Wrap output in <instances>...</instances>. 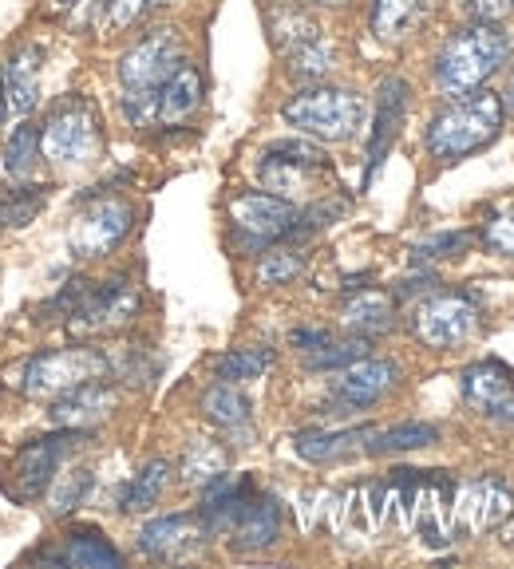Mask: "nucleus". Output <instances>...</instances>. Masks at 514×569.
I'll list each match as a JSON object with an SVG mask.
<instances>
[{
  "label": "nucleus",
  "mask_w": 514,
  "mask_h": 569,
  "mask_svg": "<svg viewBox=\"0 0 514 569\" xmlns=\"http://www.w3.org/2000/svg\"><path fill=\"white\" fill-rule=\"evenodd\" d=\"M511 56L514 32H506L503 24H487V20H471L439 44L432 60V80L447 99L471 96L487 88V80L503 71V63H511Z\"/></svg>",
  "instance_id": "1"
},
{
  "label": "nucleus",
  "mask_w": 514,
  "mask_h": 569,
  "mask_svg": "<svg viewBox=\"0 0 514 569\" xmlns=\"http://www.w3.org/2000/svg\"><path fill=\"white\" fill-rule=\"evenodd\" d=\"M503 119H506L503 96L480 88L471 91V96L452 99L444 111H435L424 131V147L439 162H463L467 154L483 151V147H491L498 139Z\"/></svg>",
  "instance_id": "2"
},
{
  "label": "nucleus",
  "mask_w": 514,
  "mask_h": 569,
  "mask_svg": "<svg viewBox=\"0 0 514 569\" xmlns=\"http://www.w3.org/2000/svg\"><path fill=\"white\" fill-rule=\"evenodd\" d=\"M40 151L60 167H88L103 154V116L91 96L68 91L48 107L40 123Z\"/></svg>",
  "instance_id": "3"
},
{
  "label": "nucleus",
  "mask_w": 514,
  "mask_h": 569,
  "mask_svg": "<svg viewBox=\"0 0 514 569\" xmlns=\"http://www.w3.org/2000/svg\"><path fill=\"white\" fill-rule=\"evenodd\" d=\"M281 119L320 142H348L364 127V96L353 88L309 83L281 107Z\"/></svg>",
  "instance_id": "4"
},
{
  "label": "nucleus",
  "mask_w": 514,
  "mask_h": 569,
  "mask_svg": "<svg viewBox=\"0 0 514 569\" xmlns=\"http://www.w3.org/2000/svg\"><path fill=\"white\" fill-rule=\"evenodd\" d=\"M111 376V356L99 348L76 345V348H56V352L32 356L17 372V391L28 400H56L63 391L80 388L91 380H107Z\"/></svg>",
  "instance_id": "5"
},
{
  "label": "nucleus",
  "mask_w": 514,
  "mask_h": 569,
  "mask_svg": "<svg viewBox=\"0 0 514 569\" xmlns=\"http://www.w3.org/2000/svg\"><path fill=\"white\" fill-rule=\"evenodd\" d=\"M333 174V159L325 154V147L309 139H285L274 142L261 162H257V178L261 187L277 198H289V202H302V198L317 194V187Z\"/></svg>",
  "instance_id": "6"
},
{
  "label": "nucleus",
  "mask_w": 514,
  "mask_h": 569,
  "mask_svg": "<svg viewBox=\"0 0 514 569\" xmlns=\"http://www.w3.org/2000/svg\"><path fill=\"white\" fill-rule=\"evenodd\" d=\"M135 226V206L119 194H103V198H91V202L80 206L76 213V222H71L68 233V246L76 258H107L111 249L123 246V238L131 233Z\"/></svg>",
  "instance_id": "7"
},
{
  "label": "nucleus",
  "mask_w": 514,
  "mask_h": 569,
  "mask_svg": "<svg viewBox=\"0 0 514 569\" xmlns=\"http://www.w3.org/2000/svg\"><path fill=\"white\" fill-rule=\"evenodd\" d=\"M142 293L139 284H131L127 277H116V281L103 284H88L83 301L76 305V312L68 317L71 337H107V332L127 329L135 317H139Z\"/></svg>",
  "instance_id": "8"
},
{
  "label": "nucleus",
  "mask_w": 514,
  "mask_h": 569,
  "mask_svg": "<svg viewBox=\"0 0 514 569\" xmlns=\"http://www.w3.org/2000/svg\"><path fill=\"white\" fill-rule=\"evenodd\" d=\"M187 63V40L178 28H151L119 56V83L123 91L159 88L167 76H175Z\"/></svg>",
  "instance_id": "9"
},
{
  "label": "nucleus",
  "mask_w": 514,
  "mask_h": 569,
  "mask_svg": "<svg viewBox=\"0 0 514 569\" xmlns=\"http://www.w3.org/2000/svg\"><path fill=\"white\" fill-rule=\"evenodd\" d=\"M412 332L419 345L435 348V352H452L480 332V305L463 293H435L416 309Z\"/></svg>",
  "instance_id": "10"
},
{
  "label": "nucleus",
  "mask_w": 514,
  "mask_h": 569,
  "mask_svg": "<svg viewBox=\"0 0 514 569\" xmlns=\"http://www.w3.org/2000/svg\"><path fill=\"white\" fill-rule=\"evenodd\" d=\"M514 518V490L498 475L467 482L455 495L452 507V530L455 533H495Z\"/></svg>",
  "instance_id": "11"
},
{
  "label": "nucleus",
  "mask_w": 514,
  "mask_h": 569,
  "mask_svg": "<svg viewBox=\"0 0 514 569\" xmlns=\"http://www.w3.org/2000/svg\"><path fill=\"white\" fill-rule=\"evenodd\" d=\"M88 431H63L48 439H32L28 447H20L17 459H12V479H17V495L20 498H40L48 495V487L60 475L63 459L76 451V443H83Z\"/></svg>",
  "instance_id": "12"
},
{
  "label": "nucleus",
  "mask_w": 514,
  "mask_h": 569,
  "mask_svg": "<svg viewBox=\"0 0 514 569\" xmlns=\"http://www.w3.org/2000/svg\"><path fill=\"white\" fill-rule=\"evenodd\" d=\"M297 213L302 206L289 202V198H277L269 190H249L230 202V218L249 241L257 246H269V241H289L293 226H297Z\"/></svg>",
  "instance_id": "13"
},
{
  "label": "nucleus",
  "mask_w": 514,
  "mask_h": 569,
  "mask_svg": "<svg viewBox=\"0 0 514 569\" xmlns=\"http://www.w3.org/2000/svg\"><path fill=\"white\" fill-rule=\"evenodd\" d=\"M463 403L475 416L491 419V423L514 427V372L498 360H480L471 365L459 380Z\"/></svg>",
  "instance_id": "14"
},
{
  "label": "nucleus",
  "mask_w": 514,
  "mask_h": 569,
  "mask_svg": "<svg viewBox=\"0 0 514 569\" xmlns=\"http://www.w3.org/2000/svg\"><path fill=\"white\" fill-rule=\"evenodd\" d=\"M412 107V88L404 76H384L380 88H376V119H373V134H368V167H364V182H373L376 170L388 159L392 142L399 139V127L408 119Z\"/></svg>",
  "instance_id": "15"
},
{
  "label": "nucleus",
  "mask_w": 514,
  "mask_h": 569,
  "mask_svg": "<svg viewBox=\"0 0 514 569\" xmlns=\"http://www.w3.org/2000/svg\"><path fill=\"white\" fill-rule=\"evenodd\" d=\"M396 383H399L396 360H384V356H360V360H353V365L337 368L333 400L345 403V408H373V403H380L388 391H396Z\"/></svg>",
  "instance_id": "16"
},
{
  "label": "nucleus",
  "mask_w": 514,
  "mask_h": 569,
  "mask_svg": "<svg viewBox=\"0 0 514 569\" xmlns=\"http://www.w3.org/2000/svg\"><path fill=\"white\" fill-rule=\"evenodd\" d=\"M206 526L195 515H170V518H155L139 530V553L155 561H182L195 558L206 546Z\"/></svg>",
  "instance_id": "17"
},
{
  "label": "nucleus",
  "mask_w": 514,
  "mask_h": 569,
  "mask_svg": "<svg viewBox=\"0 0 514 569\" xmlns=\"http://www.w3.org/2000/svg\"><path fill=\"white\" fill-rule=\"evenodd\" d=\"M119 408V391L107 388V383L91 380V383H80V388L63 391L52 400V423L63 427V431H91L96 423L111 419Z\"/></svg>",
  "instance_id": "18"
},
{
  "label": "nucleus",
  "mask_w": 514,
  "mask_h": 569,
  "mask_svg": "<svg viewBox=\"0 0 514 569\" xmlns=\"http://www.w3.org/2000/svg\"><path fill=\"white\" fill-rule=\"evenodd\" d=\"M439 4L444 0H373L368 28H373V36L384 40V44H404V40H412L432 20V12Z\"/></svg>",
  "instance_id": "19"
},
{
  "label": "nucleus",
  "mask_w": 514,
  "mask_h": 569,
  "mask_svg": "<svg viewBox=\"0 0 514 569\" xmlns=\"http://www.w3.org/2000/svg\"><path fill=\"white\" fill-rule=\"evenodd\" d=\"M281 530H285V510L274 495H254L249 498V507L241 510L238 526H234V550L238 553H261L269 546L281 542Z\"/></svg>",
  "instance_id": "20"
},
{
  "label": "nucleus",
  "mask_w": 514,
  "mask_h": 569,
  "mask_svg": "<svg viewBox=\"0 0 514 569\" xmlns=\"http://www.w3.org/2000/svg\"><path fill=\"white\" fill-rule=\"evenodd\" d=\"M249 498H254V482L246 475H218V479L206 487L202 498V526L206 533H230L238 526L241 510L249 507Z\"/></svg>",
  "instance_id": "21"
},
{
  "label": "nucleus",
  "mask_w": 514,
  "mask_h": 569,
  "mask_svg": "<svg viewBox=\"0 0 514 569\" xmlns=\"http://www.w3.org/2000/svg\"><path fill=\"white\" fill-rule=\"evenodd\" d=\"M40 48H17V52L4 60V71H0V88H4V99H9V111L17 116H32L40 107Z\"/></svg>",
  "instance_id": "22"
},
{
  "label": "nucleus",
  "mask_w": 514,
  "mask_h": 569,
  "mask_svg": "<svg viewBox=\"0 0 514 569\" xmlns=\"http://www.w3.org/2000/svg\"><path fill=\"white\" fill-rule=\"evenodd\" d=\"M202 96H206L202 71L187 60L175 76H167L159 83V127H182L202 107Z\"/></svg>",
  "instance_id": "23"
},
{
  "label": "nucleus",
  "mask_w": 514,
  "mask_h": 569,
  "mask_svg": "<svg viewBox=\"0 0 514 569\" xmlns=\"http://www.w3.org/2000/svg\"><path fill=\"white\" fill-rule=\"evenodd\" d=\"M266 32H269V40H274L277 52L289 56L302 44H309V40H317L320 24L305 0H277V4L266 9Z\"/></svg>",
  "instance_id": "24"
},
{
  "label": "nucleus",
  "mask_w": 514,
  "mask_h": 569,
  "mask_svg": "<svg viewBox=\"0 0 514 569\" xmlns=\"http://www.w3.org/2000/svg\"><path fill=\"white\" fill-rule=\"evenodd\" d=\"M340 317L353 337H384L396 325V297H388L384 289H360L345 301Z\"/></svg>",
  "instance_id": "25"
},
{
  "label": "nucleus",
  "mask_w": 514,
  "mask_h": 569,
  "mask_svg": "<svg viewBox=\"0 0 514 569\" xmlns=\"http://www.w3.org/2000/svg\"><path fill=\"white\" fill-rule=\"evenodd\" d=\"M376 427H348V431H302L293 439L305 462H337L353 451H364Z\"/></svg>",
  "instance_id": "26"
},
{
  "label": "nucleus",
  "mask_w": 514,
  "mask_h": 569,
  "mask_svg": "<svg viewBox=\"0 0 514 569\" xmlns=\"http://www.w3.org/2000/svg\"><path fill=\"white\" fill-rule=\"evenodd\" d=\"M202 416L210 419L214 427H223L230 436H254L249 427V400L238 391V383H214L202 396Z\"/></svg>",
  "instance_id": "27"
},
{
  "label": "nucleus",
  "mask_w": 514,
  "mask_h": 569,
  "mask_svg": "<svg viewBox=\"0 0 514 569\" xmlns=\"http://www.w3.org/2000/svg\"><path fill=\"white\" fill-rule=\"evenodd\" d=\"M333 68H337V44H333L325 32H320L317 40H309V44H302L297 52L285 56V71H289V80L302 83V88H309V83H325L328 76H333Z\"/></svg>",
  "instance_id": "28"
},
{
  "label": "nucleus",
  "mask_w": 514,
  "mask_h": 569,
  "mask_svg": "<svg viewBox=\"0 0 514 569\" xmlns=\"http://www.w3.org/2000/svg\"><path fill=\"white\" fill-rule=\"evenodd\" d=\"M56 558L68 561V566H83V569H119L123 566V553L96 530L68 533V542H63V550L56 553Z\"/></svg>",
  "instance_id": "29"
},
{
  "label": "nucleus",
  "mask_w": 514,
  "mask_h": 569,
  "mask_svg": "<svg viewBox=\"0 0 514 569\" xmlns=\"http://www.w3.org/2000/svg\"><path fill=\"white\" fill-rule=\"evenodd\" d=\"M226 467H230V451L223 443L195 439L187 447V455H182V462H178V475H182L187 487H210L218 475H226Z\"/></svg>",
  "instance_id": "30"
},
{
  "label": "nucleus",
  "mask_w": 514,
  "mask_h": 569,
  "mask_svg": "<svg viewBox=\"0 0 514 569\" xmlns=\"http://www.w3.org/2000/svg\"><path fill=\"white\" fill-rule=\"evenodd\" d=\"M167 482H170V462L167 459L147 462V467L119 490V510H123V515H142V510H151L162 498V490H167Z\"/></svg>",
  "instance_id": "31"
},
{
  "label": "nucleus",
  "mask_w": 514,
  "mask_h": 569,
  "mask_svg": "<svg viewBox=\"0 0 514 569\" xmlns=\"http://www.w3.org/2000/svg\"><path fill=\"white\" fill-rule=\"evenodd\" d=\"M432 443H439V427L412 419V423L384 427V431L376 427L364 451L368 455H396V451H419V447H432Z\"/></svg>",
  "instance_id": "32"
},
{
  "label": "nucleus",
  "mask_w": 514,
  "mask_h": 569,
  "mask_svg": "<svg viewBox=\"0 0 514 569\" xmlns=\"http://www.w3.org/2000/svg\"><path fill=\"white\" fill-rule=\"evenodd\" d=\"M48 206V187H12L0 190V230H20L36 222Z\"/></svg>",
  "instance_id": "33"
},
{
  "label": "nucleus",
  "mask_w": 514,
  "mask_h": 569,
  "mask_svg": "<svg viewBox=\"0 0 514 569\" xmlns=\"http://www.w3.org/2000/svg\"><path fill=\"white\" fill-rule=\"evenodd\" d=\"M277 356L269 352V348H234V352H226L218 365H214V372H218V380L226 383H246V380H261V376L274 368Z\"/></svg>",
  "instance_id": "34"
},
{
  "label": "nucleus",
  "mask_w": 514,
  "mask_h": 569,
  "mask_svg": "<svg viewBox=\"0 0 514 569\" xmlns=\"http://www.w3.org/2000/svg\"><path fill=\"white\" fill-rule=\"evenodd\" d=\"M360 356H368V337H348V340L328 337L320 348L305 352V368H313V372H337V368L353 365Z\"/></svg>",
  "instance_id": "35"
},
{
  "label": "nucleus",
  "mask_w": 514,
  "mask_h": 569,
  "mask_svg": "<svg viewBox=\"0 0 514 569\" xmlns=\"http://www.w3.org/2000/svg\"><path fill=\"white\" fill-rule=\"evenodd\" d=\"M91 487H96V475H91V467H71L68 475H56V487H48L52 495H48V507H52L56 518L71 515V510L80 507L83 498L91 495Z\"/></svg>",
  "instance_id": "36"
},
{
  "label": "nucleus",
  "mask_w": 514,
  "mask_h": 569,
  "mask_svg": "<svg viewBox=\"0 0 514 569\" xmlns=\"http://www.w3.org/2000/svg\"><path fill=\"white\" fill-rule=\"evenodd\" d=\"M175 0H103V24L116 28V32H127L139 20L155 17V12L170 9Z\"/></svg>",
  "instance_id": "37"
},
{
  "label": "nucleus",
  "mask_w": 514,
  "mask_h": 569,
  "mask_svg": "<svg viewBox=\"0 0 514 569\" xmlns=\"http://www.w3.org/2000/svg\"><path fill=\"white\" fill-rule=\"evenodd\" d=\"M40 127L24 123L17 127V134L9 139V151H4V167H9V174L17 178H28L36 170V159H40Z\"/></svg>",
  "instance_id": "38"
},
{
  "label": "nucleus",
  "mask_w": 514,
  "mask_h": 569,
  "mask_svg": "<svg viewBox=\"0 0 514 569\" xmlns=\"http://www.w3.org/2000/svg\"><path fill=\"white\" fill-rule=\"evenodd\" d=\"M302 269H305V253H297V249H274V253H266L261 266H257V281L289 284L293 277H302Z\"/></svg>",
  "instance_id": "39"
},
{
  "label": "nucleus",
  "mask_w": 514,
  "mask_h": 569,
  "mask_svg": "<svg viewBox=\"0 0 514 569\" xmlns=\"http://www.w3.org/2000/svg\"><path fill=\"white\" fill-rule=\"evenodd\" d=\"M471 233L467 230H447V233H435V238L419 241L416 246V261H439V258H455L463 249L471 246Z\"/></svg>",
  "instance_id": "40"
},
{
  "label": "nucleus",
  "mask_w": 514,
  "mask_h": 569,
  "mask_svg": "<svg viewBox=\"0 0 514 569\" xmlns=\"http://www.w3.org/2000/svg\"><path fill=\"white\" fill-rule=\"evenodd\" d=\"M483 241H487L495 253H503V258H514V206H506V210H498L495 218H491L487 230H483Z\"/></svg>",
  "instance_id": "41"
},
{
  "label": "nucleus",
  "mask_w": 514,
  "mask_h": 569,
  "mask_svg": "<svg viewBox=\"0 0 514 569\" xmlns=\"http://www.w3.org/2000/svg\"><path fill=\"white\" fill-rule=\"evenodd\" d=\"M467 20H487V24H503L514 17V0H463Z\"/></svg>",
  "instance_id": "42"
},
{
  "label": "nucleus",
  "mask_w": 514,
  "mask_h": 569,
  "mask_svg": "<svg viewBox=\"0 0 514 569\" xmlns=\"http://www.w3.org/2000/svg\"><path fill=\"white\" fill-rule=\"evenodd\" d=\"M325 340H328L325 329H297V332H293V345L302 348V352H309V348H320Z\"/></svg>",
  "instance_id": "43"
},
{
  "label": "nucleus",
  "mask_w": 514,
  "mask_h": 569,
  "mask_svg": "<svg viewBox=\"0 0 514 569\" xmlns=\"http://www.w3.org/2000/svg\"><path fill=\"white\" fill-rule=\"evenodd\" d=\"M503 96V107H506V116H514V71H511V80H506V88L498 91Z\"/></svg>",
  "instance_id": "44"
},
{
  "label": "nucleus",
  "mask_w": 514,
  "mask_h": 569,
  "mask_svg": "<svg viewBox=\"0 0 514 569\" xmlns=\"http://www.w3.org/2000/svg\"><path fill=\"white\" fill-rule=\"evenodd\" d=\"M309 9H345V4H353V0H305Z\"/></svg>",
  "instance_id": "45"
},
{
  "label": "nucleus",
  "mask_w": 514,
  "mask_h": 569,
  "mask_svg": "<svg viewBox=\"0 0 514 569\" xmlns=\"http://www.w3.org/2000/svg\"><path fill=\"white\" fill-rule=\"evenodd\" d=\"M48 4H52V9H56V12H68V9H71V4H76V0H48Z\"/></svg>",
  "instance_id": "46"
},
{
  "label": "nucleus",
  "mask_w": 514,
  "mask_h": 569,
  "mask_svg": "<svg viewBox=\"0 0 514 569\" xmlns=\"http://www.w3.org/2000/svg\"><path fill=\"white\" fill-rule=\"evenodd\" d=\"M4 116H9V99H4V88H0V127H4Z\"/></svg>",
  "instance_id": "47"
}]
</instances>
